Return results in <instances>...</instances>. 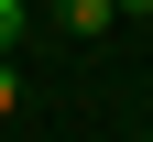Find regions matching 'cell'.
Wrapping results in <instances>:
<instances>
[{"mask_svg":"<svg viewBox=\"0 0 153 142\" xmlns=\"http://www.w3.org/2000/svg\"><path fill=\"white\" fill-rule=\"evenodd\" d=\"M22 33H33V0H0V55L22 44Z\"/></svg>","mask_w":153,"mask_h":142,"instance_id":"7a4b0ae2","label":"cell"},{"mask_svg":"<svg viewBox=\"0 0 153 142\" xmlns=\"http://www.w3.org/2000/svg\"><path fill=\"white\" fill-rule=\"evenodd\" d=\"M109 22H120V0H55V33H76V44H99Z\"/></svg>","mask_w":153,"mask_h":142,"instance_id":"6da1fadb","label":"cell"},{"mask_svg":"<svg viewBox=\"0 0 153 142\" xmlns=\"http://www.w3.org/2000/svg\"><path fill=\"white\" fill-rule=\"evenodd\" d=\"M120 11H131V22H153V0H120Z\"/></svg>","mask_w":153,"mask_h":142,"instance_id":"3957f363","label":"cell"}]
</instances>
